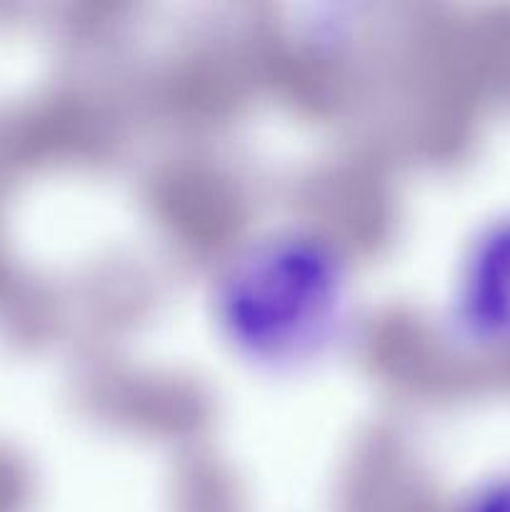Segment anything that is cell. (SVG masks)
<instances>
[{
    "mask_svg": "<svg viewBox=\"0 0 510 512\" xmlns=\"http://www.w3.org/2000/svg\"><path fill=\"white\" fill-rule=\"evenodd\" d=\"M293 258H285L283 278H273L270 268L263 270V278H255L248 273L245 280L243 303L258 300L260 315L255 325V335L265 350L275 355L298 353L303 350L310 338L318 340L325 325L330 323V313L338 310V288H333V280H328L325 270L303 268L290 265Z\"/></svg>",
    "mask_w": 510,
    "mask_h": 512,
    "instance_id": "6da1fadb",
    "label": "cell"
}]
</instances>
